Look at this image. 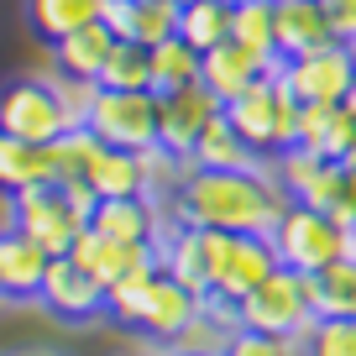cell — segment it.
I'll use <instances>...</instances> for the list:
<instances>
[{"instance_id": "cell-31", "label": "cell", "mask_w": 356, "mask_h": 356, "mask_svg": "<svg viewBox=\"0 0 356 356\" xmlns=\"http://www.w3.org/2000/svg\"><path fill=\"white\" fill-rule=\"evenodd\" d=\"M293 346H299V356H356V320L351 314H314Z\"/></svg>"}, {"instance_id": "cell-34", "label": "cell", "mask_w": 356, "mask_h": 356, "mask_svg": "<svg viewBox=\"0 0 356 356\" xmlns=\"http://www.w3.org/2000/svg\"><path fill=\"white\" fill-rule=\"evenodd\" d=\"M299 346L293 341H278V335H257V330H236L225 356H293Z\"/></svg>"}, {"instance_id": "cell-3", "label": "cell", "mask_w": 356, "mask_h": 356, "mask_svg": "<svg viewBox=\"0 0 356 356\" xmlns=\"http://www.w3.org/2000/svg\"><path fill=\"white\" fill-rule=\"evenodd\" d=\"M95 204L100 200L89 194V184H53L47 178V184H32L11 200V225H22L42 252L63 257L79 241V231L89 225Z\"/></svg>"}, {"instance_id": "cell-27", "label": "cell", "mask_w": 356, "mask_h": 356, "mask_svg": "<svg viewBox=\"0 0 356 356\" xmlns=\"http://www.w3.org/2000/svg\"><path fill=\"white\" fill-rule=\"evenodd\" d=\"M178 37H184L194 53H210V47L231 42V6H220V0H184Z\"/></svg>"}, {"instance_id": "cell-24", "label": "cell", "mask_w": 356, "mask_h": 356, "mask_svg": "<svg viewBox=\"0 0 356 356\" xmlns=\"http://www.w3.org/2000/svg\"><path fill=\"white\" fill-rule=\"evenodd\" d=\"M231 42L246 47L257 63L278 68V32H273V0H236L231 6Z\"/></svg>"}, {"instance_id": "cell-32", "label": "cell", "mask_w": 356, "mask_h": 356, "mask_svg": "<svg viewBox=\"0 0 356 356\" xmlns=\"http://www.w3.org/2000/svg\"><path fill=\"white\" fill-rule=\"evenodd\" d=\"M100 89H152V47L142 42H115V53L105 58Z\"/></svg>"}, {"instance_id": "cell-25", "label": "cell", "mask_w": 356, "mask_h": 356, "mask_svg": "<svg viewBox=\"0 0 356 356\" xmlns=\"http://www.w3.org/2000/svg\"><path fill=\"white\" fill-rule=\"evenodd\" d=\"M105 0H26V22L42 42H58V37L79 32V26L100 22Z\"/></svg>"}, {"instance_id": "cell-10", "label": "cell", "mask_w": 356, "mask_h": 356, "mask_svg": "<svg viewBox=\"0 0 356 356\" xmlns=\"http://www.w3.org/2000/svg\"><path fill=\"white\" fill-rule=\"evenodd\" d=\"M220 111L225 105L215 100L204 84H184V89L157 95V147H163L168 157H178V163H189L194 142L210 131V121Z\"/></svg>"}, {"instance_id": "cell-26", "label": "cell", "mask_w": 356, "mask_h": 356, "mask_svg": "<svg viewBox=\"0 0 356 356\" xmlns=\"http://www.w3.org/2000/svg\"><path fill=\"white\" fill-rule=\"evenodd\" d=\"M262 157L252 152V147L236 136V126L225 121V111L210 121V131L194 142V152H189V168H257Z\"/></svg>"}, {"instance_id": "cell-37", "label": "cell", "mask_w": 356, "mask_h": 356, "mask_svg": "<svg viewBox=\"0 0 356 356\" xmlns=\"http://www.w3.org/2000/svg\"><path fill=\"white\" fill-rule=\"evenodd\" d=\"M341 105H346V111H351V115H356V84H351V95H346V100H341Z\"/></svg>"}, {"instance_id": "cell-6", "label": "cell", "mask_w": 356, "mask_h": 356, "mask_svg": "<svg viewBox=\"0 0 356 356\" xmlns=\"http://www.w3.org/2000/svg\"><path fill=\"white\" fill-rule=\"evenodd\" d=\"M74 111L63 100V79H42V74H26L11 79L0 89V131L6 136H22V142H58L68 131Z\"/></svg>"}, {"instance_id": "cell-39", "label": "cell", "mask_w": 356, "mask_h": 356, "mask_svg": "<svg viewBox=\"0 0 356 356\" xmlns=\"http://www.w3.org/2000/svg\"><path fill=\"white\" fill-rule=\"evenodd\" d=\"M351 231H356V215H351Z\"/></svg>"}, {"instance_id": "cell-22", "label": "cell", "mask_w": 356, "mask_h": 356, "mask_svg": "<svg viewBox=\"0 0 356 356\" xmlns=\"http://www.w3.org/2000/svg\"><path fill=\"white\" fill-rule=\"evenodd\" d=\"M351 142H356V115L346 111V105H304V115H299V147H309V152L341 163V157L351 152Z\"/></svg>"}, {"instance_id": "cell-33", "label": "cell", "mask_w": 356, "mask_h": 356, "mask_svg": "<svg viewBox=\"0 0 356 356\" xmlns=\"http://www.w3.org/2000/svg\"><path fill=\"white\" fill-rule=\"evenodd\" d=\"M178 11H184V0H131V32H126V42L157 47L168 37H178Z\"/></svg>"}, {"instance_id": "cell-2", "label": "cell", "mask_w": 356, "mask_h": 356, "mask_svg": "<svg viewBox=\"0 0 356 356\" xmlns=\"http://www.w3.org/2000/svg\"><path fill=\"white\" fill-rule=\"evenodd\" d=\"M299 115H304V105L293 100V89L283 84L278 68L262 74L252 89H241V95L225 105V121L236 126V136H241L257 157H267V163L299 142Z\"/></svg>"}, {"instance_id": "cell-19", "label": "cell", "mask_w": 356, "mask_h": 356, "mask_svg": "<svg viewBox=\"0 0 356 356\" xmlns=\"http://www.w3.org/2000/svg\"><path fill=\"white\" fill-rule=\"evenodd\" d=\"M115 42H121V37H115L105 22H89V26H79V32H68V37H58V42H53V63H58V74H63V79L100 84L105 58L115 53Z\"/></svg>"}, {"instance_id": "cell-12", "label": "cell", "mask_w": 356, "mask_h": 356, "mask_svg": "<svg viewBox=\"0 0 356 356\" xmlns=\"http://www.w3.org/2000/svg\"><path fill=\"white\" fill-rule=\"evenodd\" d=\"M200 304H204V293L184 289L173 273H163V267H157L152 283H147V293H142V309H136V325H131V330L147 335L152 346H168L184 325H189V314L200 309Z\"/></svg>"}, {"instance_id": "cell-35", "label": "cell", "mask_w": 356, "mask_h": 356, "mask_svg": "<svg viewBox=\"0 0 356 356\" xmlns=\"http://www.w3.org/2000/svg\"><path fill=\"white\" fill-rule=\"evenodd\" d=\"M320 6H325V16H330L335 42L356 47V0H320Z\"/></svg>"}, {"instance_id": "cell-30", "label": "cell", "mask_w": 356, "mask_h": 356, "mask_svg": "<svg viewBox=\"0 0 356 356\" xmlns=\"http://www.w3.org/2000/svg\"><path fill=\"white\" fill-rule=\"evenodd\" d=\"M47 152H53V184H84L89 163L100 152V136L89 126H68L58 142H47Z\"/></svg>"}, {"instance_id": "cell-40", "label": "cell", "mask_w": 356, "mask_h": 356, "mask_svg": "<svg viewBox=\"0 0 356 356\" xmlns=\"http://www.w3.org/2000/svg\"><path fill=\"white\" fill-rule=\"evenodd\" d=\"M142 356H157V351H142Z\"/></svg>"}, {"instance_id": "cell-11", "label": "cell", "mask_w": 356, "mask_h": 356, "mask_svg": "<svg viewBox=\"0 0 356 356\" xmlns=\"http://www.w3.org/2000/svg\"><path fill=\"white\" fill-rule=\"evenodd\" d=\"M42 304L47 314H58V320H74V325H89L95 314H105V283L95 278V273H84V267L74 262V257H53L47 262V278H42Z\"/></svg>"}, {"instance_id": "cell-36", "label": "cell", "mask_w": 356, "mask_h": 356, "mask_svg": "<svg viewBox=\"0 0 356 356\" xmlns=\"http://www.w3.org/2000/svg\"><path fill=\"white\" fill-rule=\"evenodd\" d=\"M341 168H346V173H351V178H356V142H351V152H346V157H341Z\"/></svg>"}, {"instance_id": "cell-29", "label": "cell", "mask_w": 356, "mask_h": 356, "mask_svg": "<svg viewBox=\"0 0 356 356\" xmlns=\"http://www.w3.org/2000/svg\"><path fill=\"white\" fill-rule=\"evenodd\" d=\"M200 68H204V53H194L184 37L157 42V47H152V95H168V89H184V84H200Z\"/></svg>"}, {"instance_id": "cell-5", "label": "cell", "mask_w": 356, "mask_h": 356, "mask_svg": "<svg viewBox=\"0 0 356 356\" xmlns=\"http://www.w3.org/2000/svg\"><path fill=\"white\" fill-rule=\"evenodd\" d=\"M314 320L309 278L293 267H273L246 299H236V325L257 335H278V341H299Z\"/></svg>"}, {"instance_id": "cell-28", "label": "cell", "mask_w": 356, "mask_h": 356, "mask_svg": "<svg viewBox=\"0 0 356 356\" xmlns=\"http://www.w3.org/2000/svg\"><path fill=\"white\" fill-rule=\"evenodd\" d=\"M309 299H314V314H351L356 320V257L320 267L309 278Z\"/></svg>"}, {"instance_id": "cell-23", "label": "cell", "mask_w": 356, "mask_h": 356, "mask_svg": "<svg viewBox=\"0 0 356 356\" xmlns=\"http://www.w3.org/2000/svg\"><path fill=\"white\" fill-rule=\"evenodd\" d=\"M53 178V152L47 142H22V136H6L0 131V194L16 200L22 189L32 184H47Z\"/></svg>"}, {"instance_id": "cell-4", "label": "cell", "mask_w": 356, "mask_h": 356, "mask_svg": "<svg viewBox=\"0 0 356 356\" xmlns=\"http://www.w3.org/2000/svg\"><path fill=\"white\" fill-rule=\"evenodd\" d=\"M273 252H278V267H293L304 278H314L320 267L341 262V257H356V231H346L335 215L309 210V204L293 200L283 210V220L273 225Z\"/></svg>"}, {"instance_id": "cell-9", "label": "cell", "mask_w": 356, "mask_h": 356, "mask_svg": "<svg viewBox=\"0 0 356 356\" xmlns=\"http://www.w3.org/2000/svg\"><path fill=\"white\" fill-rule=\"evenodd\" d=\"M278 74L299 105H341L356 84V53L346 42H330V47H314V53L283 58Z\"/></svg>"}, {"instance_id": "cell-20", "label": "cell", "mask_w": 356, "mask_h": 356, "mask_svg": "<svg viewBox=\"0 0 356 356\" xmlns=\"http://www.w3.org/2000/svg\"><path fill=\"white\" fill-rule=\"evenodd\" d=\"M68 257H74L84 273H95L105 289H111V283H115V278H126L131 267L152 262L157 246H126V241H111V236H100L95 225H84V231H79V241L68 246Z\"/></svg>"}, {"instance_id": "cell-7", "label": "cell", "mask_w": 356, "mask_h": 356, "mask_svg": "<svg viewBox=\"0 0 356 356\" xmlns=\"http://www.w3.org/2000/svg\"><path fill=\"white\" fill-rule=\"evenodd\" d=\"M225 252H231V231H204V225L173 220L163 231V241H157V267L173 273L184 289L210 299L215 278H220V267H225Z\"/></svg>"}, {"instance_id": "cell-15", "label": "cell", "mask_w": 356, "mask_h": 356, "mask_svg": "<svg viewBox=\"0 0 356 356\" xmlns=\"http://www.w3.org/2000/svg\"><path fill=\"white\" fill-rule=\"evenodd\" d=\"M89 225L111 241H126V246H157L163 241V210H157L152 194H131V200H100Z\"/></svg>"}, {"instance_id": "cell-17", "label": "cell", "mask_w": 356, "mask_h": 356, "mask_svg": "<svg viewBox=\"0 0 356 356\" xmlns=\"http://www.w3.org/2000/svg\"><path fill=\"white\" fill-rule=\"evenodd\" d=\"M236 330H241V325H236V304L204 299L200 309L189 314V325H184L157 356H225V346H231Z\"/></svg>"}, {"instance_id": "cell-38", "label": "cell", "mask_w": 356, "mask_h": 356, "mask_svg": "<svg viewBox=\"0 0 356 356\" xmlns=\"http://www.w3.org/2000/svg\"><path fill=\"white\" fill-rule=\"evenodd\" d=\"M220 6H236V0H220Z\"/></svg>"}, {"instance_id": "cell-1", "label": "cell", "mask_w": 356, "mask_h": 356, "mask_svg": "<svg viewBox=\"0 0 356 356\" xmlns=\"http://www.w3.org/2000/svg\"><path fill=\"white\" fill-rule=\"evenodd\" d=\"M293 194L283 189L273 168H189L173 184V220L204 225L231 236H273Z\"/></svg>"}, {"instance_id": "cell-16", "label": "cell", "mask_w": 356, "mask_h": 356, "mask_svg": "<svg viewBox=\"0 0 356 356\" xmlns=\"http://www.w3.org/2000/svg\"><path fill=\"white\" fill-rule=\"evenodd\" d=\"M273 32H278V63L335 42L320 0H273Z\"/></svg>"}, {"instance_id": "cell-18", "label": "cell", "mask_w": 356, "mask_h": 356, "mask_svg": "<svg viewBox=\"0 0 356 356\" xmlns=\"http://www.w3.org/2000/svg\"><path fill=\"white\" fill-rule=\"evenodd\" d=\"M273 267H278V252H273L267 236H231V252H225V267H220V278H215L210 299H225V304L246 299Z\"/></svg>"}, {"instance_id": "cell-13", "label": "cell", "mask_w": 356, "mask_h": 356, "mask_svg": "<svg viewBox=\"0 0 356 356\" xmlns=\"http://www.w3.org/2000/svg\"><path fill=\"white\" fill-rule=\"evenodd\" d=\"M47 262H53V252H42L22 225H0V299L6 304H37L42 299Z\"/></svg>"}, {"instance_id": "cell-14", "label": "cell", "mask_w": 356, "mask_h": 356, "mask_svg": "<svg viewBox=\"0 0 356 356\" xmlns=\"http://www.w3.org/2000/svg\"><path fill=\"white\" fill-rule=\"evenodd\" d=\"M89 194L95 200H131V194H152L157 189V168H152V152H126V147H105L95 152L84 173Z\"/></svg>"}, {"instance_id": "cell-21", "label": "cell", "mask_w": 356, "mask_h": 356, "mask_svg": "<svg viewBox=\"0 0 356 356\" xmlns=\"http://www.w3.org/2000/svg\"><path fill=\"white\" fill-rule=\"evenodd\" d=\"M262 74H273L267 63H257L246 47H236V42H220V47H210L204 53V68H200V84L210 89L220 105H231L241 89H252Z\"/></svg>"}, {"instance_id": "cell-41", "label": "cell", "mask_w": 356, "mask_h": 356, "mask_svg": "<svg viewBox=\"0 0 356 356\" xmlns=\"http://www.w3.org/2000/svg\"><path fill=\"white\" fill-rule=\"evenodd\" d=\"M0 304H6V299H0Z\"/></svg>"}, {"instance_id": "cell-8", "label": "cell", "mask_w": 356, "mask_h": 356, "mask_svg": "<svg viewBox=\"0 0 356 356\" xmlns=\"http://www.w3.org/2000/svg\"><path fill=\"white\" fill-rule=\"evenodd\" d=\"M84 126L105 147L152 152L157 147V95L152 89H100L89 115H84Z\"/></svg>"}]
</instances>
